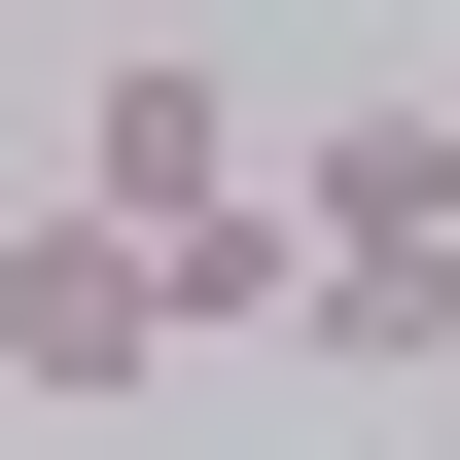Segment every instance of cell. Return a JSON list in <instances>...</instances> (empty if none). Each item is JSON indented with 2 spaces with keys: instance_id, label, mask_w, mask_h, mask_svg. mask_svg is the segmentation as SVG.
Segmentation results:
<instances>
[{
  "instance_id": "obj_1",
  "label": "cell",
  "mask_w": 460,
  "mask_h": 460,
  "mask_svg": "<svg viewBox=\"0 0 460 460\" xmlns=\"http://www.w3.org/2000/svg\"><path fill=\"white\" fill-rule=\"evenodd\" d=\"M284 284H319V354H460V107L425 71H354L284 142Z\"/></svg>"
},
{
  "instance_id": "obj_2",
  "label": "cell",
  "mask_w": 460,
  "mask_h": 460,
  "mask_svg": "<svg viewBox=\"0 0 460 460\" xmlns=\"http://www.w3.org/2000/svg\"><path fill=\"white\" fill-rule=\"evenodd\" d=\"M0 390H36V425H142V390H177V248L0 213Z\"/></svg>"
},
{
  "instance_id": "obj_3",
  "label": "cell",
  "mask_w": 460,
  "mask_h": 460,
  "mask_svg": "<svg viewBox=\"0 0 460 460\" xmlns=\"http://www.w3.org/2000/svg\"><path fill=\"white\" fill-rule=\"evenodd\" d=\"M71 213H107V248H213V213H248V71H177V36L71 71Z\"/></svg>"
},
{
  "instance_id": "obj_4",
  "label": "cell",
  "mask_w": 460,
  "mask_h": 460,
  "mask_svg": "<svg viewBox=\"0 0 460 460\" xmlns=\"http://www.w3.org/2000/svg\"><path fill=\"white\" fill-rule=\"evenodd\" d=\"M0 36H36V0H0Z\"/></svg>"
}]
</instances>
